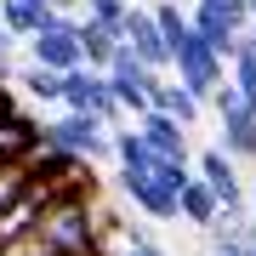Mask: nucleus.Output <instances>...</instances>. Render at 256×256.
Returning <instances> with one entry per match:
<instances>
[{
    "label": "nucleus",
    "instance_id": "nucleus-1",
    "mask_svg": "<svg viewBox=\"0 0 256 256\" xmlns=\"http://www.w3.org/2000/svg\"><path fill=\"white\" fill-rule=\"evenodd\" d=\"M40 137H46L52 148H63V154H74V160H86V165H97V160L114 154V131L102 126L97 114H74V108H63L57 120H46Z\"/></svg>",
    "mask_w": 256,
    "mask_h": 256
},
{
    "label": "nucleus",
    "instance_id": "nucleus-2",
    "mask_svg": "<svg viewBox=\"0 0 256 256\" xmlns=\"http://www.w3.org/2000/svg\"><path fill=\"white\" fill-rule=\"evenodd\" d=\"M63 108H74V114H97L102 126H120V102H114V86H108V74L102 68H92V63H80V68H68L63 74Z\"/></svg>",
    "mask_w": 256,
    "mask_h": 256
},
{
    "label": "nucleus",
    "instance_id": "nucleus-3",
    "mask_svg": "<svg viewBox=\"0 0 256 256\" xmlns=\"http://www.w3.org/2000/svg\"><path fill=\"white\" fill-rule=\"evenodd\" d=\"M210 108H216V126H222V148H228L234 160H256V108L245 97H239V86H216V92L205 97Z\"/></svg>",
    "mask_w": 256,
    "mask_h": 256
},
{
    "label": "nucleus",
    "instance_id": "nucleus-4",
    "mask_svg": "<svg viewBox=\"0 0 256 256\" xmlns=\"http://www.w3.org/2000/svg\"><path fill=\"white\" fill-rule=\"evenodd\" d=\"M194 171L210 182V194H216V205H222V216H245V210H250V188L239 182V160H234L222 142L200 148V154H194Z\"/></svg>",
    "mask_w": 256,
    "mask_h": 256
},
{
    "label": "nucleus",
    "instance_id": "nucleus-5",
    "mask_svg": "<svg viewBox=\"0 0 256 256\" xmlns=\"http://www.w3.org/2000/svg\"><path fill=\"white\" fill-rule=\"evenodd\" d=\"M222 63H228V57L210 46L205 34H194V28H188V40L171 46V68H176V80H182L194 97H210L222 86Z\"/></svg>",
    "mask_w": 256,
    "mask_h": 256
},
{
    "label": "nucleus",
    "instance_id": "nucleus-6",
    "mask_svg": "<svg viewBox=\"0 0 256 256\" xmlns=\"http://www.w3.org/2000/svg\"><path fill=\"white\" fill-rule=\"evenodd\" d=\"M108 74V86H114V102L120 108H126L131 120H142L148 114V92H154V80H160V68H148L137 52L126 46V40H120V52H114V63L102 68Z\"/></svg>",
    "mask_w": 256,
    "mask_h": 256
},
{
    "label": "nucleus",
    "instance_id": "nucleus-7",
    "mask_svg": "<svg viewBox=\"0 0 256 256\" xmlns=\"http://www.w3.org/2000/svg\"><path fill=\"white\" fill-rule=\"evenodd\" d=\"M80 18H57L52 28H40V34H28L23 46H28V63H40V68H57V74H68V68H80L86 63V52H80V28H74Z\"/></svg>",
    "mask_w": 256,
    "mask_h": 256
},
{
    "label": "nucleus",
    "instance_id": "nucleus-8",
    "mask_svg": "<svg viewBox=\"0 0 256 256\" xmlns=\"http://www.w3.org/2000/svg\"><path fill=\"white\" fill-rule=\"evenodd\" d=\"M120 194H126L131 205L142 210L148 222H176L182 216V205H176V194L160 182L154 171H120Z\"/></svg>",
    "mask_w": 256,
    "mask_h": 256
},
{
    "label": "nucleus",
    "instance_id": "nucleus-9",
    "mask_svg": "<svg viewBox=\"0 0 256 256\" xmlns=\"http://www.w3.org/2000/svg\"><path fill=\"white\" fill-rule=\"evenodd\" d=\"M126 46L142 57L148 68H171V46H165V34H160V23H154V12H137L131 6V23H126Z\"/></svg>",
    "mask_w": 256,
    "mask_h": 256
},
{
    "label": "nucleus",
    "instance_id": "nucleus-10",
    "mask_svg": "<svg viewBox=\"0 0 256 256\" xmlns=\"http://www.w3.org/2000/svg\"><path fill=\"white\" fill-rule=\"evenodd\" d=\"M137 131L148 137V148L154 154H171V160H194L188 154V126L176 114H160V108H148L142 120H137Z\"/></svg>",
    "mask_w": 256,
    "mask_h": 256
},
{
    "label": "nucleus",
    "instance_id": "nucleus-11",
    "mask_svg": "<svg viewBox=\"0 0 256 256\" xmlns=\"http://www.w3.org/2000/svg\"><path fill=\"white\" fill-rule=\"evenodd\" d=\"M28 148H40V126L18 108V102H6V108H0V165L23 160Z\"/></svg>",
    "mask_w": 256,
    "mask_h": 256
},
{
    "label": "nucleus",
    "instance_id": "nucleus-12",
    "mask_svg": "<svg viewBox=\"0 0 256 256\" xmlns=\"http://www.w3.org/2000/svg\"><path fill=\"white\" fill-rule=\"evenodd\" d=\"M0 23L18 40H28V34H40V28L57 23V6L52 0H0Z\"/></svg>",
    "mask_w": 256,
    "mask_h": 256
},
{
    "label": "nucleus",
    "instance_id": "nucleus-13",
    "mask_svg": "<svg viewBox=\"0 0 256 256\" xmlns=\"http://www.w3.org/2000/svg\"><path fill=\"white\" fill-rule=\"evenodd\" d=\"M148 108H160V114H176L182 120V126H194V120H200V108H205V97H194L182 80H154V92H148Z\"/></svg>",
    "mask_w": 256,
    "mask_h": 256
},
{
    "label": "nucleus",
    "instance_id": "nucleus-14",
    "mask_svg": "<svg viewBox=\"0 0 256 256\" xmlns=\"http://www.w3.org/2000/svg\"><path fill=\"white\" fill-rule=\"evenodd\" d=\"M176 205H182V222H194V228H210V222L222 216V205H216V194H210V182L200 171H194V182L176 194Z\"/></svg>",
    "mask_w": 256,
    "mask_h": 256
},
{
    "label": "nucleus",
    "instance_id": "nucleus-15",
    "mask_svg": "<svg viewBox=\"0 0 256 256\" xmlns=\"http://www.w3.org/2000/svg\"><path fill=\"white\" fill-rule=\"evenodd\" d=\"M74 28H80V52H86V63H92V68H108L114 52H120V34H114V28H102L97 18H80Z\"/></svg>",
    "mask_w": 256,
    "mask_h": 256
},
{
    "label": "nucleus",
    "instance_id": "nucleus-16",
    "mask_svg": "<svg viewBox=\"0 0 256 256\" xmlns=\"http://www.w3.org/2000/svg\"><path fill=\"white\" fill-rule=\"evenodd\" d=\"M114 160H120V171H148L154 148H148V137L137 126H114Z\"/></svg>",
    "mask_w": 256,
    "mask_h": 256
},
{
    "label": "nucleus",
    "instance_id": "nucleus-17",
    "mask_svg": "<svg viewBox=\"0 0 256 256\" xmlns=\"http://www.w3.org/2000/svg\"><path fill=\"white\" fill-rule=\"evenodd\" d=\"M18 86H23L28 102H63V74H57V68L28 63V68H18Z\"/></svg>",
    "mask_w": 256,
    "mask_h": 256
},
{
    "label": "nucleus",
    "instance_id": "nucleus-18",
    "mask_svg": "<svg viewBox=\"0 0 256 256\" xmlns=\"http://www.w3.org/2000/svg\"><path fill=\"white\" fill-rule=\"evenodd\" d=\"M154 23H160V34H165V46H176V40H188V28H194V18H188V6L182 0H154Z\"/></svg>",
    "mask_w": 256,
    "mask_h": 256
},
{
    "label": "nucleus",
    "instance_id": "nucleus-19",
    "mask_svg": "<svg viewBox=\"0 0 256 256\" xmlns=\"http://www.w3.org/2000/svg\"><path fill=\"white\" fill-rule=\"evenodd\" d=\"M228 63H234V86H239V97L256 108V46H250V40H239V52L228 57Z\"/></svg>",
    "mask_w": 256,
    "mask_h": 256
},
{
    "label": "nucleus",
    "instance_id": "nucleus-20",
    "mask_svg": "<svg viewBox=\"0 0 256 256\" xmlns=\"http://www.w3.org/2000/svg\"><path fill=\"white\" fill-rule=\"evenodd\" d=\"M34 182V171H28V160H6L0 165V210H6L12 200H18V194Z\"/></svg>",
    "mask_w": 256,
    "mask_h": 256
},
{
    "label": "nucleus",
    "instance_id": "nucleus-21",
    "mask_svg": "<svg viewBox=\"0 0 256 256\" xmlns=\"http://www.w3.org/2000/svg\"><path fill=\"white\" fill-rule=\"evenodd\" d=\"M86 18H97L102 28H114V34L126 40V23H131V0H92V6H86Z\"/></svg>",
    "mask_w": 256,
    "mask_h": 256
},
{
    "label": "nucleus",
    "instance_id": "nucleus-22",
    "mask_svg": "<svg viewBox=\"0 0 256 256\" xmlns=\"http://www.w3.org/2000/svg\"><path fill=\"white\" fill-rule=\"evenodd\" d=\"M0 256H57L40 234H23V239H12V245H0Z\"/></svg>",
    "mask_w": 256,
    "mask_h": 256
},
{
    "label": "nucleus",
    "instance_id": "nucleus-23",
    "mask_svg": "<svg viewBox=\"0 0 256 256\" xmlns=\"http://www.w3.org/2000/svg\"><path fill=\"white\" fill-rule=\"evenodd\" d=\"M120 239H126V250H120V256H165V250H160L142 228H131V234H120Z\"/></svg>",
    "mask_w": 256,
    "mask_h": 256
},
{
    "label": "nucleus",
    "instance_id": "nucleus-24",
    "mask_svg": "<svg viewBox=\"0 0 256 256\" xmlns=\"http://www.w3.org/2000/svg\"><path fill=\"white\" fill-rule=\"evenodd\" d=\"M52 6H57V18H80V12H86V0H52Z\"/></svg>",
    "mask_w": 256,
    "mask_h": 256
},
{
    "label": "nucleus",
    "instance_id": "nucleus-25",
    "mask_svg": "<svg viewBox=\"0 0 256 256\" xmlns=\"http://www.w3.org/2000/svg\"><path fill=\"white\" fill-rule=\"evenodd\" d=\"M12 52H18V34H12L6 23H0V57H12Z\"/></svg>",
    "mask_w": 256,
    "mask_h": 256
},
{
    "label": "nucleus",
    "instance_id": "nucleus-26",
    "mask_svg": "<svg viewBox=\"0 0 256 256\" xmlns=\"http://www.w3.org/2000/svg\"><path fill=\"white\" fill-rule=\"evenodd\" d=\"M250 210H256V188H250Z\"/></svg>",
    "mask_w": 256,
    "mask_h": 256
},
{
    "label": "nucleus",
    "instance_id": "nucleus-27",
    "mask_svg": "<svg viewBox=\"0 0 256 256\" xmlns=\"http://www.w3.org/2000/svg\"><path fill=\"white\" fill-rule=\"evenodd\" d=\"M200 256H210V250H200Z\"/></svg>",
    "mask_w": 256,
    "mask_h": 256
},
{
    "label": "nucleus",
    "instance_id": "nucleus-28",
    "mask_svg": "<svg viewBox=\"0 0 256 256\" xmlns=\"http://www.w3.org/2000/svg\"><path fill=\"white\" fill-rule=\"evenodd\" d=\"M86 6H92V0H86Z\"/></svg>",
    "mask_w": 256,
    "mask_h": 256
}]
</instances>
